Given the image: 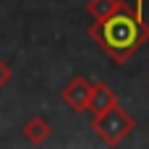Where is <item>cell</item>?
<instances>
[{"label": "cell", "mask_w": 149, "mask_h": 149, "mask_svg": "<svg viewBox=\"0 0 149 149\" xmlns=\"http://www.w3.org/2000/svg\"><path fill=\"white\" fill-rule=\"evenodd\" d=\"M21 134H24V139H26L29 144H37V147H39V144H45V141L50 139L52 126L47 123V118H39V115H37V118H29V120L24 123V131H21Z\"/></svg>", "instance_id": "obj_5"}, {"label": "cell", "mask_w": 149, "mask_h": 149, "mask_svg": "<svg viewBox=\"0 0 149 149\" xmlns=\"http://www.w3.org/2000/svg\"><path fill=\"white\" fill-rule=\"evenodd\" d=\"M92 131L100 136L102 144L118 147V144H123V141L136 131V118H134L128 110H123L120 102H118V105L107 107L105 113L92 115Z\"/></svg>", "instance_id": "obj_2"}, {"label": "cell", "mask_w": 149, "mask_h": 149, "mask_svg": "<svg viewBox=\"0 0 149 149\" xmlns=\"http://www.w3.org/2000/svg\"><path fill=\"white\" fill-rule=\"evenodd\" d=\"M89 37L113 63L123 65L149 42V24L144 13H139L134 5H126L107 18L94 21L89 26Z\"/></svg>", "instance_id": "obj_1"}, {"label": "cell", "mask_w": 149, "mask_h": 149, "mask_svg": "<svg viewBox=\"0 0 149 149\" xmlns=\"http://www.w3.org/2000/svg\"><path fill=\"white\" fill-rule=\"evenodd\" d=\"M10 76H13V71H10V65H8V63H5V60L0 58V89H3V86H5V84L10 81Z\"/></svg>", "instance_id": "obj_7"}, {"label": "cell", "mask_w": 149, "mask_h": 149, "mask_svg": "<svg viewBox=\"0 0 149 149\" xmlns=\"http://www.w3.org/2000/svg\"><path fill=\"white\" fill-rule=\"evenodd\" d=\"M89 100H92V81H89L86 76H73V79L63 86V102H65L73 113L89 110Z\"/></svg>", "instance_id": "obj_3"}, {"label": "cell", "mask_w": 149, "mask_h": 149, "mask_svg": "<svg viewBox=\"0 0 149 149\" xmlns=\"http://www.w3.org/2000/svg\"><path fill=\"white\" fill-rule=\"evenodd\" d=\"M128 3L126 0H89L86 3V13L94 18V21H102L113 13H118L120 8H126Z\"/></svg>", "instance_id": "obj_6"}, {"label": "cell", "mask_w": 149, "mask_h": 149, "mask_svg": "<svg viewBox=\"0 0 149 149\" xmlns=\"http://www.w3.org/2000/svg\"><path fill=\"white\" fill-rule=\"evenodd\" d=\"M144 3H147V0H134V8H136L139 13H144Z\"/></svg>", "instance_id": "obj_8"}, {"label": "cell", "mask_w": 149, "mask_h": 149, "mask_svg": "<svg viewBox=\"0 0 149 149\" xmlns=\"http://www.w3.org/2000/svg\"><path fill=\"white\" fill-rule=\"evenodd\" d=\"M118 105V94L115 89L107 84V81H94L92 84V100H89V113L97 115V113H105L107 107Z\"/></svg>", "instance_id": "obj_4"}]
</instances>
